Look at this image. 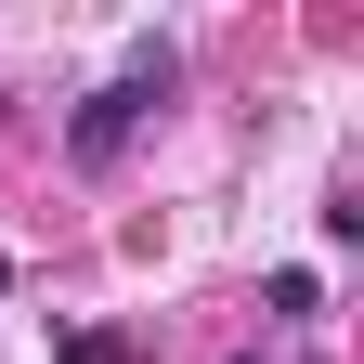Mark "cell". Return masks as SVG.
Masks as SVG:
<instances>
[{"mask_svg": "<svg viewBox=\"0 0 364 364\" xmlns=\"http://www.w3.org/2000/svg\"><path fill=\"white\" fill-rule=\"evenodd\" d=\"M156 78H169V53H144L117 91H91V105H78V130H65V144H78V169H105V156L130 144V117H144V91H156Z\"/></svg>", "mask_w": 364, "mask_h": 364, "instance_id": "obj_1", "label": "cell"}, {"mask_svg": "<svg viewBox=\"0 0 364 364\" xmlns=\"http://www.w3.org/2000/svg\"><path fill=\"white\" fill-rule=\"evenodd\" d=\"M65 364H130V338L117 326H65Z\"/></svg>", "mask_w": 364, "mask_h": 364, "instance_id": "obj_2", "label": "cell"}, {"mask_svg": "<svg viewBox=\"0 0 364 364\" xmlns=\"http://www.w3.org/2000/svg\"><path fill=\"white\" fill-rule=\"evenodd\" d=\"M0 299H14V260H0Z\"/></svg>", "mask_w": 364, "mask_h": 364, "instance_id": "obj_3", "label": "cell"}]
</instances>
